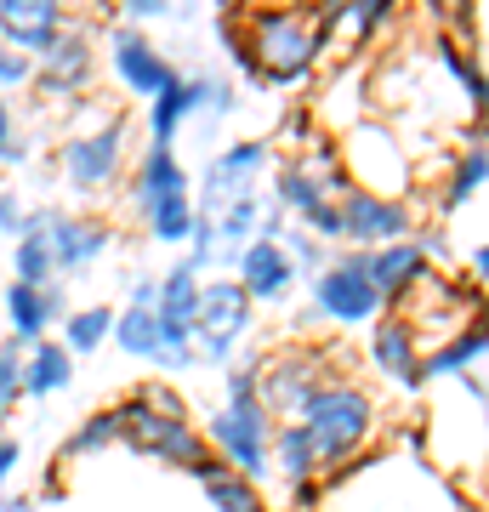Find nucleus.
Masks as SVG:
<instances>
[{
  "instance_id": "f257e3e1",
  "label": "nucleus",
  "mask_w": 489,
  "mask_h": 512,
  "mask_svg": "<svg viewBox=\"0 0 489 512\" xmlns=\"http://www.w3.org/2000/svg\"><path fill=\"white\" fill-rule=\"evenodd\" d=\"M131 171V120L120 109L74 103L69 131L52 148V177L69 188L74 200H109L114 188H126Z\"/></svg>"
},
{
  "instance_id": "f03ea898",
  "label": "nucleus",
  "mask_w": 489,
  "mask_h": 512,
  "mask_svg": "<svg viewBox=\"0 0 489 512\" xmlns=\"http://www.w3.org/2000/svg\"><path fill=\"white\" fill-rule=\"evenodd\" d=\"M245 40H251V63L256 80L268 86H296L308 80L313 63L325 57L330 29L319 18L313 0H262V6H245Z\"/></svg>"
},
{
  "instance_id": "7ed1b4c3",
  "label": "nucleus",
  "mask_w": 489,
  "mask_h": 512,
  "mask_svg": "<svg viewBox=\"0 0 489 512\" xmlns=\"http://www.w3.org/2000/svg\"><path fill=\"white\" fill-rule=\"evenodd\" d=\"M296 421H302V433L313 439L319 467H347V461L370 444V433H376V399H370L359 382L336 376V382H325L313 393L308 410Z\"/></svg>"
},
{
  "instance_id": "20e7f679",
  "label": "nucleus",
  "mask_w": 489,
  "mask_h": 512,
  "mask_svg": "<svg viewBox=\"0 0 489 512\" xmlns=\"http://www.w3.org/2000/svg\"><path fill=\"white\" fill-rule=\"evenodd\" d=\"M29 234L46 239L52 268H57L63 285H69V279H86L91 268L120 245L114 217H103V211H74V205H35V211H29Z\"/></svg>"
},
{
  "instance_id": "39448f33",
  "label": "nucleus",
  "mask_w": 489,
  "mask_h": 512,
  "mask_svg": "<svg viewBox=\"0 0 489 512\" xmlns=\"http://www.w3.org/2000/svg\"><path fill=\"white\" fill-rule=\"evenodd\" d=\"M114 416H120V439H126V450H137V456L165 461V467H182V473H200L205 461H211V444H205L200 427H194L188 416H165V410H154L143 393H126V399L114 404Z\"/></svg>"
},
{
  "instance_id": "423d86ee",
  "label": "nucleus",
  "mask_w": 489,
  "mask_h": 512,
  "mask_svg": "<svg viewBox=\"0 0 489 512\" xmlns=\"http://www.w3.org/2000/svg\"><path fill=\"white\" fill-rule=\"evenodd\" d=\"M273 427H279V421H273L268 404L251 393V399H222L200 433H205V444H211V456H217L222 467H234V473H245L251 484H262V478L273 473Z\"/></svg>"
},
{
  "instance_id": "0eeeda50",
  "label": "nucleus",
  "mask_w": 489,
  "mask_h": 512,
  "mask_svg": "<svg viewBox=\"0 0 489 512\" xmlns=\"http://www.w3.org/2000/svg\"><path fill=\"white\" fill-rule=\"evenodd\" d=\"M91 80H97V29L86 18H69L63 35L52 40V52L35 57L29 92L52 109H74V103H86Z\"/></svg>"
},
{
  "instance_id": "6e6552de",
  "label": "nucleus",
  "mask_w": 489,
  "mask_h": 512,
  "mask_svg": "<svg viewBox=\"0 0 489 512\" xmlns=\"http://www.w3.org/2000/svg\"><path fill=\"white\" fill-rule=\"evenodd\" d=\"M256 325V302L245 296L234 274H211L200 291V313H194V353L200 365H217L228 370L234 365V348L251 336Z\"/></svg>"
},
{
  "instance_id": "1a4fd4ad",
  "label": "nucleus",
  "mask_w": 489,
  "mask_h": 512,
  "mask_svg": "<svg viewBox=\"0 0 489 512\" xmlns=\"http://www.w3.org/2000/svg\"><path fill=\"white\" fill-rule=\"evenodd\" d=\"M268 177H273V143H262V137L228 143L222 154L205 160L194 205H200V217H222V211H234L239 200H256Z\"/></svg>"
},
{
  "instance_id": "9d476101",
  "label": "nucleus",
  "mask_w": 489,
  "mask_h": 512,
  "mask_svg": "<svg viewBox=\"0 0 489 512\" xmlns=\"http://www.w3.org/2000/svg\"><path fill=\"white\" fill-rule=\"evenodd\" d=\"M308 285H313V313L330 319V325H370L387 308V296L370 279V251H336Z\"/></svg>"
},
{
  "instance_id": "9b49d317",
  "label": "nucleus",
  "mask_w": 489,
  "mask_h": 512,
  "mask_svg": "<svg viewBox=\"0 0 489 512\" xmlns=\"http://www.w3.org/2000/svg\"><path fill=\"white\" fill-rule=\"evenodd\" d=\"M342 370L325 348H285V353H268L262 359V404H268L273 421H296L308 410V399L319 393L325 382H336Z\"/></svg>"
},
{
  "instance_id": "f8f14e48",
  "label": "nucleus",
  "mask_w": 489,
  "mask_h": 512,
  "mask_svg": "<svg viewBox=\"0 0 489 512\" xmlns=\"http://www.w3.org/2000/svg\"><path fill=\"white\" fill-rule=\"evenodd\" d=\"M103 63H109L114 86L126 97H143V103H154L165 86L182 80V69L148 40V29H137V23H109V35H103Z\"/></svg>"
},
{
  "instance_id": "ddd939ff",
  "label": "nucleus",
  "mask_w": 489,
  "mask_h": 512,
  "mask_svg": "<svg viewBox=\"0 0 489 512\" xmlns=\"http://www.w3.org/2000/svg\"><path fill=\"white\" fill-rule=\"evenodd\" d=\"M336 217H342L347 251H381L393 239H410V228H416L410 205L393 200V194H376V188H347L336 200Z\"/></svg>"
},
{
  "instance_id": "4468645a",
  "label": "nucleus",
  "mask_w": 489,
  "mask_h": 512,
  "mask_svg": "<svg viewBox=\"0 0 489 512\" xmlns=\"http://www.w3.org/2000/svg\"><path fill=\"white\" fill-rule=\"evenodd\" d=\"M69 285L57 279V285H23L12 279L6 291H0V313H6V336L18 342V348H35L40 336H57L63 325V313H69Z\"/></svg>"
},
{
  "instance_id": "2eb2a0df",
  "label": "nucleus",
  "mask_w": 489,
  "mask_h": 512,
  "mask_svg": "<svg viewBox=\"0 0 489 512\" xmlns=\"http://www.w3.org/2000/svg\"><path fill=\"white\" fill-rule=\"evenodd\" d=\"M69 18L74 12L63 0H0V40L35 63V57L52 52V40L63 35Z\"/></svg>"
},
{
  "instance_id": "dca6fc26",
  "label": "nucleus",
  "mask_w": 489,
  "mask_h": 512,
  "mask_svg": "<svg viewBox=\"0 0 489 512\" xmlns=\"http://www.w3.org/2000/svg\"><path fill=\"white\" fill-rule=\"evenodd\" d=\"M177 194H194V177H188L182 154H177V148L148 143L143 154L131 160V171H126V200H131V211H148V205L177 200Z\"/></svg>"
},
{
  "instance_id": "f3484780",
  "label": "nucleus",
  "mask_w": 489,
  "mask_h": 512,
  "mask_svg": "<svg viewBox=\"0 0 489 512\" xmlns=\"http://www.w3.org/2000/svg\"><path fill=\"white\" fill-rule=\"evenodd\" d=\"M234 279L245 285V296L251 302H290V291H296V262L285 256V245L279 239H251L245 251L234 256Z\"/></svg>"
},
{
  "instance_id": "a211bd4d",
  "label": "nucleus",
  "mask_w": 489,
  "mask_h": 512,
  "mask_svg": "<svg viewBox=\"0 0 489 512\" xmlns=\"http://www.w3.org/2000/svg\"><path fill=\"white\" fill-rule=\"evenodd\" d=\"M370 359H376V370L387 376V382H399V387H421V348H416V325H410L404 313H393V319H376V330H370Z\"/></svg>"
},
{
  "instance_id": "6ab92c4d",
  "label": "nucleus",
  "mask_w": 489,
  "mask_h": 512,
  "mask_svg": "<svg viewBox=\"0 0 489 512\" xmlns=\"http://www.w3.org/2000/svg\"><path fill=\"white\" fill-rule=\"evenodd\" d=\"M74 365H80V359H74L57 336H40L35 348H23V399L46 404V399H57V393H69Z\"/></svg>"
},
{
  "instance_id": "aec40b11",
  "label": "nucleus",
  "mask_w": 489,
  "mask_h": 512,
  "mask_svg": "<svg viewBox=\"0 0 489 512\" xmlns=\"http://www.w3.org/2000/svg\"><path fill=\"white\" fill-rule=\"evenodd\" d=\"M234 109H239V92H234L228 74H211V69L182 74V114H188V126H211L217 131Z\"/></svg>"
},
{
  "instance_id": "412c9836",
  "label": "nucleus",
  "mask_w": 489,
  "mask_h": 512,
  "mask_svg": "<svg viewBox=\"0 0 489 512\" xmlns=\"http://www.w3.org/2000/svg\"><path fill=\"white\" fill-rule=\"evenodd\" d=\"M421 274H427V245H416V239H393V245L370 251V279L387 302H399Z\"/></svg>"
},
{
  "instance_id": "4be33fe9",
  "label": "nucleus",
  "mask_w": 489,
  "mask_h": 512,
  "mask_svg": "<svg viewBox=\"0 0 489 512\" xmlns=\"http://www.w3.org/2000/svg\"><path fill=\"white\" fill-rule=\"evenodd\" d=\"M200 291H205V274L188 262V256H177L171 268H160V296H154V313H160L165 325H188V330H194Z\"/></svg>"
},
{
  "instance_id": "5701e85b",
  "label": "nucleus",
  "mask_w": 489,
  "mask_h": 512,
  "mask_svg": "<svg viewBox=\"0 0 489 512\" xmlns=\"http://www.w3.org/2000/svg\"><path fill=\"white\" fill-rule=\"evenodd\" d=\"M120 416H114V404H103V410H91V416H80L63 433V444H57V467H74V461H91L103 456V450H120Z\"/></svg>"
},
{
  "instance_id": "b1692460",
  "label": "nucleus",
  "mask_w": 489,
  "mask_h": 512,
  "mask_svg": "<svg viewBox=\"0 0 489 512\" xmlns=\"http://www.w3.org/2000/svg\"><path fill=\"white\" fill-rule=\"evenodd\" d=\"M114 336V308L109 302H86V308H69L63 313V325H57V342L74 353V359H91V353H103Z\"/></svg>"
},
{
  "instance_id": "393cba45",
  "label": "nucleus",
  "mask_w": 489,
  "mask_h": 512,
  "mask_svg": "<svg viewBox=\"0 0 489 512\" xmlns=\"http://www.w3.org/2000/svg\"><path fill=\"white\" fill-rule=\"evenodd\" d=\"M194 478H200V490L211 495V507H217V512H268V501H262V484H251V478L234 473V467H222L217 456L205 461Z\"/></svg>"
},
{
  "instance_id": "a878e982",
  "label": "nucleus",
  "mask_w": 489,
  "mask_h": 512,
  "mask_svg": "<svg viewBox=\"0 0 489 512\" xmlns=\"http://www.w3.org/2000/svg\"><path fill=\"white\" fill-rule=\"evenodd\" d=\"M489 353V319L484 325L461 330V336H450V342H438L433 353H421V382H438V376H467L472 359H484Z\"/></svg>"
},
{
  "instance_id": "bb28decb",
  "label": "nucleus",
  "mask_w": 489,
  "mask_h": 512,
  "mask_svg": "<svg viewBox=\"0 0 489 512\" xmlns=\"http://www.w3.org/2000/svg\"><path fill=\"white\" fill-rule=\"evenodd\" d=\"M109 348H120L126 359H143V365H154V353H160V313H154V308H137V302H120V308H114Z\"/></svg>"
},
{
  "instance_id": "cd10ccee",
  "label": "nucleus",
  "mask_w": 489,
  "mask_h": 512,
  "mask_svg": "<svg viewBox=\"0 0 489 512\" xmlns=\"http://www.w3.org/2000/svg\"><path fill=\"white\" fill-rule=\"evenodd\" d=\"M137 222H143V234L154 245H188L194 222H200V205H194V194H177V200H160L148 211H137Z\"/></svg>"
},
{
  "instance_id": "c85d7f7f",
  "label": "nucleus",
  "mask_w": 489,
  "mask_h": 512,
  "mask_svg": "<svg viewBox=\"0 0 489 512\" xmlns=\"http://www.w3.org/2000/svg\"><path fill=\"white\" fill-rule=\"evenodd\" d=\"M273 473H285L290 484H308L319 473V456H313V439L302 433V421H279L273 427Z\"/></svg>"
},
{
  "instance_id": "c756f323",
  "label": "nucleus",
  "mask_w": 489,
  "mask_h": 512,
  "mask_svg": "<svg viewBox=\"0 0 489 512\" xmlns=\"http://www.w3.org/2000/svg\"><path fill=\"white\" fill-rule=\"evenodd\" d=\"M182 126H188V114H182V80H177V86H165V92L148 103V143L177 148Z\"/></svg>"
},
{
  "instance_id": "7c9ffc66",
  "label": "nucleus",
  "mask_w": 489,
  "mask_h": 512,
  "mask_svg": "<svg viewBox=\"0 0 489 512\" xmlns=\"http://www.w3.org/2000/svg\"><path fill=\"white\" fill-rule=\"evenodd\" d=\"M489 183V148L478 143V148H467L461 154V165H455V177L444 183V211H455V205H467L478 188Z\"/></svg>"
},
{
  "instance_id": "2f4dec72",
  "label": "nucleus",
  "mask_w": 489,
  "mask_h": 512,
  "mask_svg": "<svg viewBox=\"0 0 489 512\" xmlns=\"http://www.w3.org/2000/svg\"><path fill=\"white\" fill-rule=\"evenodd\" d=\"M12 279H23V285H57L52 251H46L40 234H23L18 245H12Z\"/></svg>"
},
{
  "instance_id": "473e14b6",
  "label": "nucleus",
  "mask_w": 489,
  "mask_h": 512,
  "mask_svg": "<svg viewBox=\"0 0 489 512\" xmlns=\"http://www.w3.org/2000/svg\"><path fill=\"white\" fill-rule=\"evenodd\" d=\"M29 160H35V137L23 131L12 97L0 92V165H6V171H18V165H29Z\"/></svg>"
},
{
  "instance_id": "72a5a7b5",
  "label": "nucleus",
  "mask_w": 489,
  "mask_h": 512,
  "mask_svg": "<svg viewBox=\"0 0 489 512\" xmlns=\"http://www.w3.org/2000/svg\"><path fill=\"white\" fill-rule=\"evenodd\" d=\"M279 245H285V256L296 262V274H302V279H313V274H319V268L330 262V256H336V245H325L319 234H308V228H296V222L285 228V239H279Z\"/></svg>"
},
{
  "instance_id": "f704fd0d",
  "label": "nucleus",
  "mask_w": 489,
  "mask_h": 512,
  "mask_svg": "<svg viewBox=\"0 0 489 512\" xmlns=\"http://www.w3.org/2000/svg\"><path fill=\"white\" fill-rule=\"evenodd\" d=\"M18 404H23V348L6 336L0 342V421H12Z\"/></svg>"
},
{
  "instance_id": "c9c22d12",
  "label": "nucleus",
  "mask_w": 489,
  "mask_h": 512,
  "mask_svg": "<svg viewBox=\"0 0 489 512\" xmlns=\"http://www.w3.org/2000/svg\"><path fill=\"white\" fill-rule=\"evenodd\" d=\"M29 211H35V200H29L23 188L0 183V239H12V245H18V239L29 234Z\"/></svg>"
},
{
  "instance_id": "e433bc0d",
  "label": "nucleus",
  "mask_w": 489,
  "mask_h": 512,
  "mask_svg": "<svg viewBox=\"0 0 489 512\" xmlns=\"http://www.w3.org/2000/svg\"><path fill=\"white\" fill-rule=\"evenodd\" d=\"M97 12H109L114 23H160L171 18V0H97Z\"/></svg>"
},
{
  "instance_id": "4c0bfd02",
  "label": "nucleus",
  "mask_w": 489,
  "mask_h": 512,
  "mask_svg": "<svg viewBox=\"0 0 489 512\" xmlns=\"http://www.w3.org/2000/svg\"><path fill=\"white\" fill-rule=\"evenodd\" d=\"M29 74H35V63L23 52H12L6 40H0V92H12V86H29Z\"/></svg>"
},
{
  "instance_id": "58836bf2",
  "label": "nucleus",
  "mask_w": 489,
  "mask_h": 512,
  "mask_svg": "<svg viewBox=\"0 0 489 512\" xmlns=\"http://www.w3.org/2000/svg\"><path fill=\"white\" fill-rule=\"evenodd\" d=\"M399 0H353V29H359V40H370L376 35V23L393 12Z\"/></svg>"
},
{
  "instance_id": "ea45409f",
  "label": "nucleus",
  "mask_w": 489,
  "mask_h": 512,
  "mask_svg": "<svg viewBox=\"0 0 489 512\" xmlns=\"http://www.w3.org/2000/svg\"><path fill=\"white\" fill-rule=\"evenodd\" d=\"M154 410H165V416H188V399H182L177 387H165V382H148V387H137Z\"/></svg>"
},
{
  "instance_id": "a19ab883",
  "label": "nucleus",
  "mask_w": 489,
  "mask_h": 512,
  "mask_svg": "<svg viewBox=\"0 0 489 512\" xmlns=\"http://www.w3.org/2000/svg\"><path fill=\"white\" fill-rule=\"evenodd\" d=\"M18 467H23V444L12 439V433H0V495H6V484H12Z\"/></svg>"
},
{
  "instance_id": "79ce46f5",
  "label": "nucleus",
  "mask_w": 489,
  "mask_h": 512,
  "mask_svg": "<svg viewBox=\"0 0 489 512\" xmlns=\"http://www.w3.org/2000/svg\"><path fill=\"white\" fill-rule=\"evenodd\" d=\"M154 296H160V274H131V279H126V302H137V308H154Z\"/></svg>"
},
{
  "instance_id": "37998d69",
  "label": "nucleus",
  "mask_w": 489,
  "mask_h": 512,
  "mask_svg": "<svg viewBox=\"0 0 489 512\" xmlns=\"http://www.w3.org/2000/svg\"><path fill=\"white\" fill-rule=\"evenodd\" d=\"M40 495L35 490H18V495H0V512H35Z\"/></svg>"
},
{
  "instance_id": "c03bdc74",
  "label": "nucleus",
  "mask_w": 489,
  "mask_h": 512,
  "mask_svg": "<svg viewBox=\"0 0 489 512\" xmlns=\"http://www.w3.org/2000/svg\"><path fill=\"white\" fill-rule=\"evenodd\" d=\"M472 274L489 279V245H478V251H472Z\"/></svg>"
},
{
  "instance_id": "a18cd8bd",
  "label": "nucleus",
  "mask_w": 489,
  "mask_h": 512,
  "mask_svg": "<svg viewBox=\"0 0 489 512\" xmlns=\"http://www.w3.org/2000/svg\"><path fill=\"white\" fill-rule=\"evenodd\" d=\"M217 6H251V0H217Z\"/></svg>"
},
{
  "instance_id": "49530a36",
  "label": "nucleus",
  "mask_w": 489,
  "mask_h": 512,
  "mask_svg": "<svg viewBox=\"0 0 489 512\" xmlns=\"http://www.w3.org/2000/svg\"><path fill=\"white\" fill-rule=\"evenodd\" d=\"M63 6H69V12H74V6H80V0H63Z\"/></svg>"
}]
</instances>
